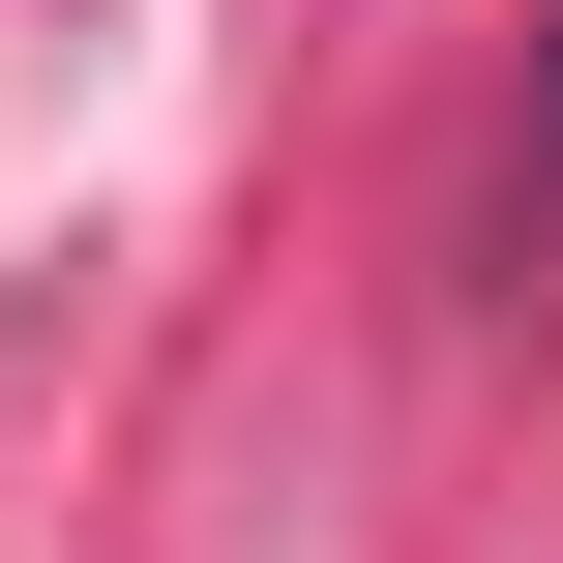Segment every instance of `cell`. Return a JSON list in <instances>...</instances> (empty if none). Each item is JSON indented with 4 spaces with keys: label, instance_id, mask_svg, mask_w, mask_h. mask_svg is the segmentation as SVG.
<instances>
[{
    "label": "cell",
    "instance_id": "1",
    "mask_svg": "<svg viewBox=\"0 0 563 563\" xmlns=\"http://www.w3.org/2000/svg\"><path fill=\"white\" fill-rule=\"evenodd\" d=\"M475 267L563 297V0H534V89H505V178H475Z\"/></svg>",
    "mask_w": 563,
    "mask_h": 563
}]
</instances>
